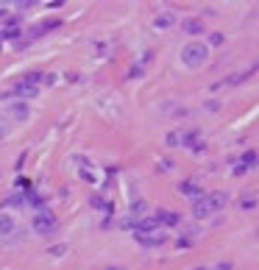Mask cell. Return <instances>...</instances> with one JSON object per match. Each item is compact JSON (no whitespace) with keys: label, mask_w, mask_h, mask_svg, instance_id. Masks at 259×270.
<instances>
[{"label":"cell","mask_w":259,"mask_h":270,"mask_svg":"<svg viewBox=\"0 0 259 270\" xmlns=\"http://www.w3.org/2000/svg\"><path fill=\"white\" fill-rule=\"evenodd\" d=\"M206 56H209V48L203 42H189L181 48V62L187 64V67H201L203 62H206Z\"/></svg>","instance_id":"6da1fadb"},{"label":"cell","mask_w":259,"mask_h":270,"mask_svg":"<svg viewBox=\"0 0 259 270\" xmlns=\"http://www.w3.org/2000/svg\"><path fill=\"white\" fill-rule=\"evenodd\" d=\"M56 226H59V220H56V214L53 212H48V209H39L36 212V217H34V231L36 234H53L56 231Z\"/></svg>","instance_id":"7a4b0ae2"},{"label":"cell","mask_w":259,"mask_h":270,"mask_svg":"<svg viewBox=\"0 0 259 270\" xmlns=\"http://www.w3.org/2000/svg\"><path fill=\"white\" fill-rule=\"evenodd\" d=\"M36 92H39V89H36L34 84H25V81H20V84L11 89V95H14V98H20L22 103H25V100H31V98H36Z\"/></svg>","instance_id":"3957f363"},{"label":"cell","mask_w":259,"mask_h":270,"mask_svg":"<svg viewBox=\"0 0 259 270\" xmlns=\"http://www.w3.org/2000/svg\"><path fill=\"white\" fill-rule=\"evenodd\" d=\"M181 145H187V148H192V150H203V139H201V134L198 131H181Z\"/></svg>","instance_id":"277c9868"},{"label":"cell","mask_w":259,"mask_h":270,"mask_svg":"<svg viewBox=\"0 0 259 270\" xmlns=\"http://www.w3.org/2000/svg\"><path fill=\"white\" fill-rule=\"evenodd\" d=\"M254 164H257V150H245L243 159H240V164H237V176H243V173L254 170Z\"/></svg>","instance_id":"5b68a950"},{"label":"cell","mask_w":259,"mask_h":270,"mask_svg":"<svg viewBox=\"0 0 259 270\" xmlns=\"http://www.w3.org/2000/svg\"><path fill=\"white\" fill-rule=\"evenodd\" d=\"M206 201H209L212 212H220V209L229 203V192H209V195H206Z\"/></svg>","instance_id":"8992f818"},{"label":"cell","mask_w":259,"mask_h":270,"mask_svg":"<svg viewBox=\"0 0 259 270\" xmlns=\"http://www.w3.org/2000/svg\"><path fill=\"white\" fill-rule=\"evenodd\" d=\"M192 214H195V217H209L212 214V206H209V201H206V195L195 198V203H192Z\"/></svg>","instance_id":"52a82bcc"},{"label":"cell","mask_w":259,"mask_h":270,"mask_svg":"<svg viewBox=\"0 0 259 270\" xmlns=\"http://www.w3.org/2000/svg\"><path fill=\"white\" fill-rule=\"evenodd\" d=\"M178 192H181V195H192V198H201V187H198V181H192V178H189V181H181V184H178Z\"/></svg>","instance_id":"ba28073f"},{"label":"cell","mask_w":259,"mask_h":270,"mask_svg":"<svg viewBox=\"0 0 259 270\" xmlns=\"http://www.w3.org/2000/svg\"><path fill=\"white\" fill-rule=\"evenodd\" d=\"M154 217L159 220V226H178V220H181L175 212H168V209H162L159 214H154Z\"/></svg>","instance_id":"9c48e42d"},{"label":"cell","mask_w":259,"mask_h":270,"mask_svg":"<svg viewBox=\"0 0 259 270\" xmlns=\"http://www.w3.org/2000/svg\"><path fill=\"white\" fill-rule=\"evenodd\" d=\"M8 112L14 114L17 120H28V106H25V103H22V100H14V103H11V106H8Z\"/></svg>","instance_id":"30bf717a"},{"label":"cell","mask_w":259,"mask_h":270,"mask_svg":"<svg viewBox=\"0 0 259 270\" xmlns=\"http://www.w3.org/2000/svg\"><path fill=\"white\" fill-rule=\"evenodd\" d=\"M134 237H137L142 245H148V248H154V245H162V242H165V234H134Z\"/></svg>","instance_id":"8fae6325"},{"label":"cell","mask_w":259,"mask_h":270,"mask_svg":"<svg viewBox=\"0 0 259 270\" xmlns=\"http://www.w3.org/2000/svg\"><path fill=\"white\" fill-rule=\"evenodd\" d=\"M181 28L187 31L189 36H198V34H203V22H201V20H184Z\"/></svg>","instance_id":"7c38bea8"},{"label":"cell","mask_w":259,"mask_h":270,"mask_svg":"<svg viewBox=\"0 0 259 270\" xmlns=\"http://www.w3.org/2000/svg\"><path fill=\"white\" fill-rule=\"evenodd\" d=\"M11 231H14V220H11V214L0 212V237L11 234Z\"/></svg>","instance_id":"4fadbf2b"},{"label":"cell","mask_w":259,"mask_h":270,"mask_svg":"<svg viewBox=\"0 0 259 270\" xmlns=\"http://www.w3.org/2000/svg\"><path fill=\"white\" fill-rule=\"evenodd\" d=\"M173 22H175V17L170 14V11H165V14H159V17H156V20H154V28L165 31V28H170V25H173Z\"/></svg>","instance_id":"5bb4252c"},{"label":"cell","mask_w":259,"mask_h":270,"mask_svg":"<svg viewBox=\"0 0 259 270\" xmlns=\"http://www.w3.org/2000/svg\"><path fill=\"white\" fill-rule=\"evenodd\" d=\"M53 28H59V20H48V22H39L34 28V34L39 36V34H45V31H53Z\"/></svg>","instance_id":"9a60e30c"},{"label":"cell","mask_w":259,"mask_h":270,"mask_svg":"<svg viewBox=\"0 0 259 270\" xmlns=\"http://www.w3.org/2000/svg\"><path fill=\"white\" fill-rule=\"evenodd\" d=\"M92 206L95 209H106V212H112V203H106L103 198H100V195H92V201H89Z\"/></svg>","instance_id":"2e32d148"},{"label":"cell","mask_w":259,"mask_h":270,"mask_svg":"<svg viewBox=\"0 0 259 270\" xmlns=\"http://www.w3.org/2000/svg\"><path fill=\"white\" fill-rule=\"evenodd\" d=\"M14 187H17L20 192H28V190H31V178H22V176H17Z\"/></svg>","instance_id":"e0dca14e"},{"label":"cell","mask_w":259,"mask_h":270,"mask_svg":"<svg viewBox=\"0 0 259 270\" xmlns=\"http://www.w3.org/2000/svg\"><path fill=\"white\" fill-rule=\"evenodd\" d=\"M240 206H243L245 212H254V209H257V198H254V195H251V198H243V201H240Z\"/></svg>","instance_id":"ac0fdd59"},{"label":"cell","mask_w":259,"mask_h":270,"mask_svg":"<svg viewBox=\"0 0 259 270\" xmlns=\"http://www.w3.org/2000/svg\"><path fill=\"white\" fill-rule=\"evenodd\" d=\"M25 203V198H20V195H14V198H6L3 201V206H22Z\"/></svg>","instance_id":"d6986e66"},{"label":"cell","mask_w":259,"mask_h":270,"mask_svg":"<svg viewBox=\"0 0 259 270\" xmlns=\"http://www.w3.org/2000/svg\"><path fill=\"white\" fill-rule=\"evenodd\" d=\"M178 142H181L178 131H170V134H168V145H170V148H178Z\"/></svg>","instance_id":"ffe728a7"},{"label":"cell","mask_w":259,"mask_h":270,"mask_svg":"<svg viewBox=\"0 0 259 270\" xmlns=\"http://www.w3.org/2000/svg\"><path fill=\"white\" fill-rule=\"evenodd\" d=\"M64 251H67V245H53V248L48 251V256H62Z\"/></svg>","instance_id":"44dd1931"},{"label":"cell","mask_w":259,"mask_h":270,"mask_svg":"<svg viewBox=\"0 0 259 270\" xmlns=\"http://www.w3.org/2000/svg\"><path fill=\"white\" fill-rule=\"evenodd\" d=\"M209 45H223V34H212L209 36Z\"/></svg>","instance_id":"7402d4cb"},{"label":"cell","mask_w":259,"mask_h":270,"mask_svg":"<svg viewBox=\"0 0 259 270\" xmlns=\"http://www.w3.org/2000/svg\"><path fill=\"white\" fill-rule=\"evenodd\" d=\"M159 170H173V162H170V159H162V162H159Z\"/></svg>","instance_id":"603a6c76"},{"label":"cell","mask_w":259,"mask_h":270,"mask_svg":"<svg viewBox=\"0 0 259 270\" xmlns=\"http://www.w3.org/2000/svg\"><path fill=\"white\" fill-rule=\"evenodd\" d=\"M215 270H234V268H231V265H217Z\"/></svg>","instance_id":"cb8c5ba5"},{"label":"cell","mask_w":259,"mask_h":270,"mask_svg":"<svg viewBox=\"0 0 259 270\" xmlns=\"http://www.w3.org/2000/svg\"><path fill=\"white\" fill-rule=\"evenodd\" d=\"M3 17H6V11H3V8H0V20H3Z\"/></svg>","instance_id":"d4e9b609"},{"label":"cell","mask_w":259,"mask_h":270,"mask_svg":"<svg viewBox=\"0 0 259 270\" xmlns=\"http://www.w3.org/2000/svg\"><path fill=\"white\" fill-rule=\"evenodd\" d=\"M195 270H206V268H195Z\"/></svg>","instance_id":"484cf974"},{"label":"cell","mask_w":259,"mask_h":270,"mask_svg":"<svg viewBox=\"0 0 259 270\" xmlns=\"http://www.w3.org/2000/svg\"><path fill=\"white\" fill-rule=\"evenodd\" d=\"M109 270H114V268H109Z\"/></svg>","instance_id":"4316f807"}]
</instances>
